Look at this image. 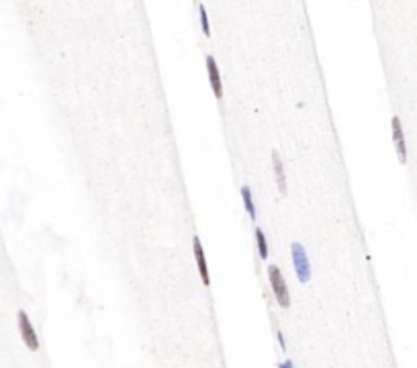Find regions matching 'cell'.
I'll list each match as a JSON object with an SVG mask.
<instances>
[{"mask_svg": "<svg viewBox=\"0 0 417 368\" xmlns=\"http://www.w3.org/2000/svg\"><path fill=\"white\" fill-rule=\"evenodd\" d=\"M278 342H280V348H282V350H286V344H284V338H282V333H280V331H278Z\"/></svg>", "mask_w": 417, "mask_h": 368, "instance_id": "7c38bea8", "label": "cell"}, {"mask_svg": "<svg viewBox=\"0 0 417 368\" xmlns=\"http://www.w3.org/2000/svg\"><path fill=\"white\" fill-rule=\"evenodd\" d=\"M207 72H208V80H211V88L215 92V96L221 100L223 98V82H221V74H219V68L213 55H207Z\"/></svg>", "mask_w": 417, "mask_h": 368, "instance_id": "5b68a950", "label": "cell"}, {"mask_svg": "<svg viewBox=\"0 0 417 368\" xmlns=\"http://www.w3.org/2000/svg\"><path fill=\"white\" fill-rule=\"evenodd\" d=\"M199 13H201V25H203V33L208 37L211 35V27H208V17H207V10L205 4H199Z\"/></svg>", "mask_w": 417, "mask_h": 368, "instance_id": "30bf717a", "label": "cell"}, {"mask_svg": "<svg viewBox=\"0 0 417 368\" xmlns=\"http://www.w3.org/2000/svg\"><path fill=\"white\" fill-rule=\"evenodd\" d=\"M256 241H258V254L262 260L268 258V244H266V235L260 227H256Z\"/></svg>", "mask_w": 417, "mask_h": 368, "instance_id": "9c48e42d", "label": "cell"}, {"mask_svg": "<svg viewBox=\"0 0 417 368\" xmlns=\"http://www.w3.org/2000/svg\"><path fill=\"white\" fill-rule=\"evenodd\" d=\"M391 125H393V139H395L399 162L401 164H407V145H405V135H403V127H401V119L399 117H393Z\"/></svg>", "mask_w": 417, "mask_h": 368, "instance_id": "277c9868", "label": "cell"}, {"mask_svg": "<svg viewBox=\"0 0 417 368\" xmlns=\"http://www.w3.org/2000/svg\"><path fill=\"white\" fill-rule=\"evenodd\" d=\"M241 201H243V207H246V211L250 215V219H256V207H254L250 186H241Z\"/></svg>", "mask_w": 417, "mask_h": 368, "instance_id": "ba28073f", "label": "cell"}, {"mask_svg": "<svg viewBox=\"0 0 417 368\" xmlns=\"http://www.w3.org/2000/svg\"><path fill=\"white\" fill-rule=\"evenodd\" d=\"M19 331H21V338L25 342V346L29 350H37L39 348V340H37V333H35V327L31 325V319L25 311H19Z\"/></svg>", "mask_w": 417, "mask_h": 368, "instance_id": "3957f363", "label": "cell"}, {"mask_svg": "<svg viewBox=\"0 0 417 368\" xmlns=\"http://www.w3.org/2000/svg\"><path fill=\"white\" fill-rule=\"evenodd\" d=\"M272 166H274L278 190H280V194L284 197V194H286V176H284V166H282V160H280V156H278V152H272Z\"/></svg>", "mask_w": 417, "mask_h": 368, "instance_id": "52a82bcc", "label": "cell"}, {"mask_svg": "<svg viewBox=\"0 0 417 368\" xmlns=\"http://www.w3.org/2000/svg\"><path fill=\"white\" fill-rule=\"evenodd\" d=\"M291 254H293V264H295V270L301 282H307L311 278V266H309V258H307V252L301 244L291 246Z\"/></svg>", "mask_w": 417, "mask_h": 368, "instance_id": "7a4b0ae2", "label": "cell"}, {"mask_svg": "<svg viewBox=\"0 0 417 368\" xmlns=\"http://www.w3.org/2000/svg\"><path fill=\"white\" fill-rule=\"evenodd\" d=\"M278 368H295V366H293V362H291V360H284V362L278 364Z\"/></svg>", "mask_w": 417, "mask_h": 368, "instance_id": "8fae6325", "label": "cell"}, {"mask_svg": "<svg viewBox=\"0 0 417 368\" xmlns=\"http://www.w3.org/2000/svg\"><path fill=\"white\" fill-rule=\"evenodd\" d=\"M268 276H270V286L276 303L280 307H288L291 305V293H288V286L284 282V276L278 266H268Z\"/></svg>", "mask_w": 417, "mask_h": 368, "instance_id": "6da1fadb", "label": "cell"}, {"mask_svg": "<svg viewBox=\"0 0 417 368\" xmlns=\"http://www.w3.org/2000/svg\"><path fill=\"white\" fill-rule=\"evenodd\" d=\"M192 250H194V258H196V266H199V272H201V278H203V284L208 286L211 284V276H208V266H207V258H205V252H203V246H201V239L199 237H192Z\"/></svg>", "mask_w": 417, "mask_h": 368, "instance_id": "8992f818", "label": "cell"}]
</instances>
